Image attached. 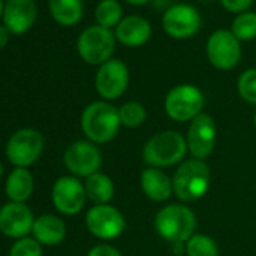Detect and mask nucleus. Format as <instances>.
Returning <instances> with one entry per match:
<instances>
[{"label": "nucleus", "mask_w": 256, "mask_h": 256, "mask_svg": "<svg viewBox=\"0 0 256 256\" xmlns=\"http://www.w3.org/2000/svg\"><path fill=\"white\" fill-rule=\"evenodd\" d=\"M230 32L236 36L238 41H250L256 38V12L246 11L238 14L232 23Z\"/></svg>", "instance_id": "25"}, {"label": "nucleus", "mask_w": 256, "mask_h": 256, "mask_svg": "<svg viewBox=\"0 0 256 256\" xmlns=\"http://www.w3.org/2000/svg\"><path fill=\"white\" fill-rule=\"evenodd\" d=\"M48 8L52 17L62 26H74L83 17L82 0H48Z\"/></svg>", "instance_id": "22"}, {"label": "nucleus", "mask_w": 256, "mask_h": 256, "mask_svg": "<svg viewBox=\"0 0 256 256\" xmlns=\"http://www.w3.org/2000/svg\"><path fill=\"white\" fill-rule=\"evenodd\" d=\"M140 187L145 196L154 202H164L174 193V182L166 172L157 168H146L140 174Z\"/></svg>", "instance_id": "18"}, {"label": "nucleus", "mask_w": 256, "mask_h": 256, "mask_svg": "<svg viewBox=\"0 0 256 256\" xmlns=\"http://www.w3.org/2000/svg\"><path fill=\"white\" fill-rule=\"evenodd\" d=\"M187 148L193 158L205 160L208 158L216 146L217 142V124L216 120L206 114L200 113L190 122L187 132Z\"/></svg>", "instance_id": "9"}, {"label": "nucleus", "mask_w": 256, "mask_h": 256, "mask_svg": "<svg viewBox=\"0 0 256 256\" xmlns=\"http://www.w3.org/2000/svg\"><path fill=\"white\" fill-rule=\"evenodd\" d=\"M84 184L77 176H60L52 188V200L56 210L65 216L78 214L86 204Z\"/></svg>", "instance_id": "13"}, {"label": "nucleus", "mask_w": 256, "mask_h": 256, "mask_svg": "<svg viewBox=\"0 0 256 256\" xmlns=\"http://www.w3.org/2000/svg\"><path fill=\"white\" fill-rule=\"evenodd\" d=\"M84 188L88 199L92 200L95 205H106L114 196V184L112 178L101 172H96L86 178Z\"/></svg>", "instance_id": "21"}, {"label": "nucleus", "mask_w": 256, "mask_h": 256, "mask_svg": "<svg viewBox=\"0 0 256 256\" xmlns=\"http://www.w3.org/2000/svg\"><path fill=\"white\" fill-rule=\"evenodd\" d=\"M10 40V30L5 26H0V50H2Z\"/></svg>", "instance_id": "31"}, {"label": "nucleus", "mask_w": 256, "mask_h": 256, "mask_svg": "<svg viewBox=\"0 0 256 256\" xmlns=\"http://www.w3.org/2000/svg\"><path fill=\"white\" fill-rule=\"evenodd\" d=\"M10 256H42V246L34 236H24L12 244Z\"/></svg>", "instance_id": "28"}, {"label": "nucleus", "mask_w": 256, "mask_h": 256, "mask_svg": "<svg viewBox=\"0 0 256 256\" xmlns=\"http://www.w3.org/2000/svg\"><path fill=\"white\" fill-rule=\"evenodd\" d=\"M82 130L89 142L107 144L119 132V108L108 101H95L84 107L80 119Z\"/></svg>", "instance_id": "1"}, {"label": "nucleus", "mask_w": 256, "mask_h": 256, "mask_svg": "<svg viewBox=\"0 0 256 256\" xmlns=\"http://www.w3.org/2000/svg\"><path fill=\"white\" fill-rule=\"evenodd\" d=\"M32 234L41 246H58L66 236V224L54 214H42L35 218Z\"/></svg>", "instance_id": "19"}, {"label": "nucleus", "mask_w": 256, "mask_h": 256, "mask_svg": "<svg viewBox=\"0 0 256 256\" xmlns=\"http://www.w3.org/2000/svg\"><path fill=\"white\" fill-rule=\"evenodd\" d=\"M5 190L11 202L24 204L34 193V175L26 168H16L8 175Z\"/></svg>", "instance_id": "20"}, {"label": "nucleus", "mask_w": 256, "mask_h": 256, "mask_svg": "<svg viewBox=\"0 0 256 256\" xmlns=\"http://www.w3.org/2000/svg\"><path fill=\"white\" fill-rule=\"evenodd\" d=\"M95 20L98 26L112 29L122 22V6L118 0H101L95 8Z\"/></svg>", "instance_id": "23"}, {"label": "nucleus", "mask_w": 256, "mask_h": 256, "mask_svg": "<svg viewBox=\"0 0 256 256\" xmlns=\"http://www.w3.org/2000/svg\"><path fill=\"white\" fill-rule=\"evenodd\" d=\"M163 29L172 38H190L200 29V14L194 6L187 4L172 5L163 16Z\"/></svg>", "instance_id": "14"}, {"label": "nucleus", "mask_w": 256, "mask_h": 256, "mask_svg": "<svg viewBox=\"0 0 256 256\" xmlns=\"http://www.w3.org/2000/svg\"><path fill=\"white\" fill-rule=\"evenodd\" d=\"M4 8H5L4 0H0V17H4Z\"/></svg>", "instance_id": "33"}, {"label": "nucleus", "mask_w": 256, "mask_h": 256, "mask_svg": "<svg viewBox=\"0 0 256 256\" xmlns=\"http://www.w3.org/2000/svg\"><path fill=\"white\" fill-rule=\"evenodd\" d=\"M116 36L110 29L98 24L86 28L77 40V52L89 65H102L112 59Z\"/></svg>", "instance_id": "6"}, {"label": "nucleus", "mask_w": 256, "mask_h": 256, "mask_svg": "<svg viewBox=\"0 0 256 256\" xmlns=\"http://www.w3.org/2000/svg\"><path fill=\"white\" fill-rule=\"evenodd\" d=\"M236 89L244 101L250 104H256V68L246 70L238 77Z\"/></svg>", "instance_id": "27"}, {"label": "nucleus", "mask_w": 256, "mask_h": 256, "mask_svg": "<svg viewBox=\"0 0 256 256\" xmlns=\"http://www.w3.org/2000/svg\"><path fill=\"white\" fill-rule=\"evenodd\" d=\"M187 256H218L217 242L205 234H194L186 242Z\"/></svg>", "instance_id": "24"}, {"label": "nucleus", "mask_w": 256, "mask_h": 256, "mask_svg": "<svg viewBox=\"0 0 256 256\" xmlns=\"http://www.w3.org/2000/svg\"><path fill=\"white\" fill-rule=\"evenodd\" d=\"M206 58L217 70H232L241 59V44L230 30L218 29L208 38Z\"/></svg>", "instance_id": "8"}, {"label": "nucleus", "mask_w": 256, "mask_h": 256, "mask_svg": "<svg viewBox=\"0 0 256 256\" xmlns=\"http://www.w3.org/2000/svg\"><path fill=\"white\" fill-rule=\"evenodd\" d=\"M36 20L35 0H6L4 8V23L10 34H26Z\"/></svg>", "instance_id": "16"}, {"label": "nucleus", "mask_w": 256, "mask_h": 256, "mask_svg": "<svg viewBox=\"0 0 256 256\" xmlns=\"http://www.w3.org/2000/svg\"><path fill=\"white\" fill-rule=\"evenodd\" d=\"M188 148L186 138L174 130L154 134L144 146V160L150 168H169L181 163Z\"/></svg>", "instance_id": "2"}, {"label": "nucleus", "mask_w": 256, "mask_h": 256, "mask_svg": "<svg viewBox=\"0 0 256 256\" xmlns=\"http://www.w3.org/2000/svg\"><path fill=\"white\" fill-rule=\"evenodd\" d=\"M44 138L34 128H22L16 132L6 144V157L16 168H29L41 157Z\"/></svg>", "instance_id": "7"}, {"label": "nucleus", "mask_w": 256, "mask_h": 256, "mask_svg": "<svg viewBox=\"0 0 256 256\" xmlns=\"http://www.w3.org/2000/svg\"><path fill=\"white\" fill-rule=\"evenodd\" d=\"M86 228L94 236L108 241L118 238L124 232L125 218L118 208L108 204L94 205L86 212Z\"/></svg>", "instance_id": "11"}, {"label": "nucleus", "mask_w": 256, "mask_h": 256, "mask_svg": "<svg viewBox=\"0 0 256 256\" xmlns=\"http://www.w3.org/2000/svg\"><path fill=\"white\" fill-rule=\"evenodd\" d=\"M174 193L182 202H194L204 198L210 188L211 174L204 160L190 158L181 163L174 178Z\"/></svg>", "instance_id": "4"}, {"label": "nucleus", "mask_w": 256, "mask_h": 256, "mask_svg": "<svg viewBox=\"0 0 256 256\" xmlns=\"http://www.w3.org/2000/svg\"><path fill=\"white\" fill-rule=\"evenodd\" d=\"M88 256H122V253L110 244H98L89 250Z\"/></svg>", "instance_id": "30"}, {"label": "nucleus", "mask_w": 256, "mask_h": 256, "mask_svg": "<svg viewBox=\"0 0 256 256\" xmlns=\"http://www.w3.org/2000/svg\"><path fill=\"white\" fill-rule=\"evenodd\" d=\"M119 119H120V125L126 128H138L146 119V108L144 107V104L138 101L125 102L119 108Z\"/></svg>", "instance_id": "26"}, {"label": "nucleus", "mask_w": 256, "mask_h": 256, "mask_svg": "<svg viewBox=\"0 0 256 256\" xmlns=\"http://www.w3.org/2000/svg\"><path fill=\"white\" fill-rule=\"evenodd\" d=\"M220 2L226 11L241 14V12H246L247 8H250L253 0H220Z\"/></svg>", "instance_id": "29"}, {"label": "nucleus", "mask_w": 256, "mask_h": 256, "mask_svg": "<svg viewBox=\"0 0 256 256\" xmlns=\"http://www.w3.org/2000/svg\"><path fill=\"white\" fill-rule=\"evenodd\" d=\"M64 163L74 176L89 178L90 175L100 172L102 156L95 144L89 140H77L65 151Z\"/></svg>", "instance_id": "12"}, {"label": "nucleus", "mask_w": 256, "mask_h": 256, "mask_svg": "<svg viewBox=\"0 0 256 256\" xmlns=\"http://www.w3.org/2000/svg\"><path fill=\"white\" fill-rule=\"evenodd\" d=\"M35 217L26 204L10 202L0 208V232L4 235L20 240L32 232Z\"/></svg>", "instance_id": "15"}, {"label": "nucleus", "mask_w": 256, "mask_h": 256, "mask_svg": "<svg viewBox=\"0 0 256 256\" xmlns=\"http://www.w3.org/2000/svg\"><path fill=\"white\" fill-rule=\"evenodd\" d=\"M2 174H4V164L0 163V178H2Z\"/></svg>", "instance_id": "34"}, {"label": "nucleus", "mask_w": 256, "mask_h": 256, "mask_svg": "<svg viewBox=\"0 0 256 256\" xmlns=\"http://www.w3.org/2000/svg\"><path fill=\"white\" fill-rule=\"evenodd\" d=\"M204 107V92L194 84H178L169 90L164 100L166 114L176 122H192L202 113Z\"/></svg>", "instance_id": "5"}, {"label": "nucleus", "mask_w": 256, "mask_h": 256, "mask_svg": "<svg viewBox=\"0 0 256 256\" xmlns=\"http://www.w3.org/2000/svg\"><path fill=\"white\" fill-rule=\"evenodd\" d=\"M194 229L196 216L186 205H166L156 216V230L163 240L169 242H187L194 235Z\"/></svg>", "instance_id": "3"}, {"label": "nucleus", "mask_w": 256, "mask_h": 256, "mask_svg": "<svg viewBox=\"0 0 256 256\" xmlns=\"http://www.w3.org/2000/svg\"><path fill=\"white\" fill-rule=\"evenodd\" d=\"M125 2L132 4V5H138V6H140V5H145L146 2H150V0H125Z\"/></svg>", "instance_id": "32"}, {"label": "nucleus", "mask_w": 256, "mask_h": 256, "mask_svg": "<svg viewBox=\"0 0 256 256\" xmlns=\"http://www.w3.org/2000/svg\"><path fill=\"white\" fill-rule=\"evenodd\" d=\"M253 120H254V126H256V112H254V118H253Z\"/></svg>", "instance_id": "35"}, {"label": "nucleus", "mask_w": 256, "mask_h": 256, "mask_svg": "<svg viewBox=\"0 0 256 256\" xmlns=\"http://www.w3.org/2000/svg\"><path fill=\"white\" fill-rule=\"evenodd\" d=\"M130 83L128 66L119 59H110L102 64L95 76V89L106 101L118 100Z\"/></svg>", "instance_id": "10"}, {"label": "nucleus", "mask_w": 256, "mask_h": 256, "mask_svg": "<svg viewBox=\"0 0 256 256\" xmlns=\"http://www.w3.org/2000/svg\"><path fill=\"white\" fill-rule=\"evenodd\" d=\"M152 29L148 20L140 16H128L116 26L114 36L126 47H142L151 38Z\"/></svg>", "instance_id": "17"}]
</instances>
